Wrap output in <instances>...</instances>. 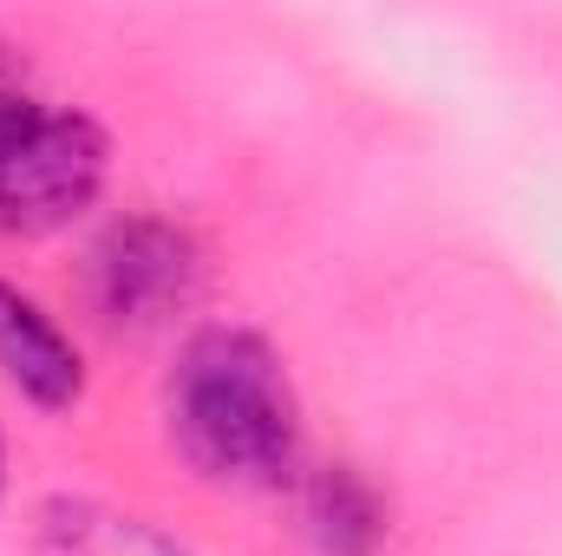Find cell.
<instances>
[{
    "label": "cell",
    "mask_w": 562,
    "mask_h": 556,
    "mask_svg": "<svg viewBox=\"0 0 562 556\" xmlns=\"http://www.w3.org/2000/svg\"><path fill=\"white\" fill-rule=\"evenodd\" d=\"M164 419L183 465L210 485L276 491L301 465V400L256 327H196L170 367Z\"/></svg>",
    "instance_id": "obj_1"
},
{
    "label": "cell",
    "mask_w": 562,
    "mask_h": 556,
    "mask_svg": "<svg viewBox=\"0 0 562 556\" xmlns=\"http://www.w3.org/2000/svg\"><path fill=\"white\" fill-rule=\"evenodd\" d=\"M112 138L79 105L0 99V236H53L105 190Z\"/></svg>",
    "instance_id": "obj_2"
},
{
    "label": "cell",
    "mask_w": 562,
    "mask_h": 556,
    "mask_svg": "<svg viewBox=\"0 0 562 556\" xmlns=\"http://www.w3.org/2000/svg\"><path fill=\"white\" fill-rule=\"evenodd\" d=\"M86 276H92V301L112 327H164L196 301L203 249L183 223L138 210V216L105 223V236L92 243Z\"/></svg>",
    "instance_id": "obj_3"
},
{
    "label": "cell",
    "mask_w": 562,
    "mask_h": 556,
    "mask_svg": "<svg viewBox=\"0 0 562 556\" xmlns=\"http://www.w3.org/2000/svg\"><path fill=\"white\" fill-rule=\"evenodd\" d=\"M0 380L46 407V413H66L86 400V354L79 341L46 314V301H33L26 288L0 276Z\"/></svg>",
    "instance_id": "obj_4"
},
{
    "label": "cell",
    "mask_w": 562,
    "mask_h": 556,
    "mask_svg": "<svg viewBox=\"0 0 562 556\" xmlns=\"http://www.w3.org/2000/svg\"><path fill=\"white\" fill-rule=\"evenodd\" d=\"M301 531H307L314 556H380L386 504L353 465H321L301 485Z\"/></svg>",
    "instance_id": "obj_5"
},
{
    "label": "cell",
    "mask_w": 562,
    "mask_h": 556,
    "mask_svg": "<svg viewBox=\"0 0 562 556\" xmlns=\"http://www.w3.org/2000/svg\"><path fill=\"white\" fill-rule=\"evenodd\" d=\"M40 556H183V551L157 524L132 518V511L86 504V498H59L40 518Z\"/></svg>",
    "instance_id": "obj_6"
},
{
    "label": "cell",
    "mask_w": 562,
    "mask_h": 556,
    "mask_svg": "<svg viewBox=\"0 0 562 556\" xmlns=\"http://www.w3.org/2000/svg\"><path fill=\"white\" fill-rule=\"evenodd\" d=\"M7 53H13V46L0 40V99H13V86H7V79H13V59H7Z\"/></svg>",
    "instance_id": "obj_7"
},
{
    "label": "cell",
    "mask_w": 562,
    "mask_h": 556,
    "mask_svg": "<svg viewBox=\"0 0 562 556\" xmlns=\"http://www.w3.org/2000/svg\"><path fill=\"white\" fill-rule=\"evenodd\" d=\"M0 498H7V438H0Z\"/></svg>",
    "instance_id": "obj_8"
}]
</instances>
